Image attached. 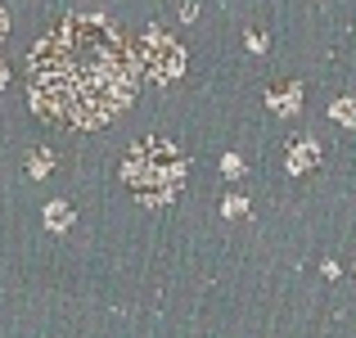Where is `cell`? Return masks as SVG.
<instances>
[{
	"instance_id": "cell-1",
	"label": "cell",
	"mask_w": 356,
	"mask_h": 338,
	"mask_svg": "<svg viewBox=\"0 0 356 338\" xmlns=\"http://www.w3.org/2000/svg\"><path fill=\"white\" fill-rule=\"evenodd\" d=\"M140 54L104 14H72L27 54V99L54 127L95 131L136 99Z\"/></svg>"
},
{
	"instance_id": "cell-2",
	"label": "cell",
	"mask_w": 356,
	"mask_h": 338,
	"mask_svg": "<svg viewBox=\"0 0 356 338\" xmlns=\"http://www.w3.org/2000/svg\"><path fill=\"white\" fill-rule=\"evenodd\" d=\"M122 181L145 203H172L185 181V154L167 136L136 140L127 149V158H122Z\"/></svg>"
},
{
	"instance_id": "cell-3",
	"label": "cell",
	"mask_w": 356,
	"mask_h": 338,
	"mask_svg": "<svg viewBox=\"0 0 356 338\" xmlns=\"http://www.w3.org/2000/svg\"><path fill=\"white\" fill-rule=\"evenodd\" d=\"M136 54H140V68L149 72V81H158V86H167L185 72V45H176L163 27H149L136 41Z\"/></svg>"
},
{
	"instance_id": "cell-4",
	"label": "cell",
	"mask_w": 356,
	"mask_h": 338,
	"mask_svg": "<svg viewBox=\"0 0 356 338\" xmlns=\"http://www.w3.org/2000/svg\"><path fill=\"white\" fill-rule=\"evenodd\" d=\"M266 104L280 113V118H293L298 108H302V86L298 81H275V86L266 90Z\"/></svg>"
},
{
	"instance_id": "cell-5",
	"label": "cell",
	"mask_w": 356,
	"mask_h": 338,
	"mask_svg": "<svg viewBox=\"0 0 356 338\" xmlns=\"http://www.w3.org/2000/svg\"><path fill=\"white\" fill-rule=\"evenodd\" d=\"M316 163H321V145H316L312 136H302L298 145H289V172H293V176L312 172Z\"/></svg>"
},
{
	"instance_id": "cell-6",
	"label": "cell",
	"mask_w": 356,
	"mask_h": 338,
	"mask_svg": "<svg viewBox=\"0 0 356 338\" xmlns=\"http://www.w3.org/2000/svg\"><path fill=\"white\" fill-rule=\"evenodd\" d=\"M45 225H50L54 234H59V230H68V225H72V208H68V203H59V199H54L50 208H45Z\"/></svg>"
},
{
	"instance_id": "cell-7",
	"label": "cell",
	"mask_w": 356,
	"mask_h": 338,
	"mask_svg": "<svg viewBox=\"0 0 356 338\" xmlns=\"http://www.w3.org/2000/svg\"><path fill=\"white\" fill-rule=\"evenodd\" d=\"M50 167H54L50 149H32V158H27V176H50Z\"/></svg>"
},
{
	"instance_id": "cell-8",
	"label": "cell",
	"mask_w": 356,
	"mask_h": 338,
	"mask_svg": "<svg viewBox=\"0 0 356 338\" xmlns=\"http://www.w3.org/2000/svg\"><path fill=\"white\" fill-rule=\"evenodd\" d=\"M330 113H334V122H343V127H356V99H339Z\"/></svg>"
},
{
	"instance_id": "cell-9",
	"label": "cell",
	"mask_w": 356,
	"mask_h": 338,
	"mask_svg": "<svg viewBox=\"0 0 356 338\" xmlns=\"http://www.w3.org/2000/svg\"><path fill=\"white\" fill-rule=\"evenodd\" d=\"M221 212H226V217H243V212H248V203H243L239 194H230V199L221 203Z\"/></svg>"
},
{
	"instance_id": "cell-10",
	"label": "cell",
	"mask_w": 356,
	"mask_h": 338,
	"mask_svg": "<svg viewBox=\"0 0 356 338\" xmlns=\"http://www.w3.org/2000/svg\"><path fill=\"white\" fill-rule=\"evenodd\" d=\"M221 172H226V176H243V163L235 154H226V158H221Z\"/></svg>"
},
{
	"instance_id": "cell-11",
	"label": "cell",
	"mask_w": 356,
	"mask_h": 338,
	"mask_svg": "<svg viewBox=\"0 0 356 338\" xmlns=\"http://www.w3.org/2000/svg\"><path fill=\"white\" fill-rule=\"evenodd\" d=\"M243 41H248V50H252V54H266V36H261V32H248Z\"/></svg>"
},
{
	"instance_id": "cell-12",
	"label": "cell",
	"mask_w": 356,
	"mask_h": 338,
	"mask_svg": "<svg viewBox=\"0 0 356 338\" xmlns=\"http://www.w3.org/2000/svg\"><path fill=\"white\" fill-rule=\"evenodd\" d=\"M5 32H9V14H5V5H0V41H5Z\"/></svg>"
},
{
	"instance_id": "cell-13",
	"label": "cell",
	"mask_w": 356,
	"mask_h": 338,
	"mask_svg": "<svg viewBox=\"0 0 356 338\" xmlns=\"http://www.w3.org/2000/svg\"><path fill=\"white\" fill-rule=\"evenodd\" d=\"M9 86V68H5V63H0V90H5Z\"/></svg>"
}]
</instances>
